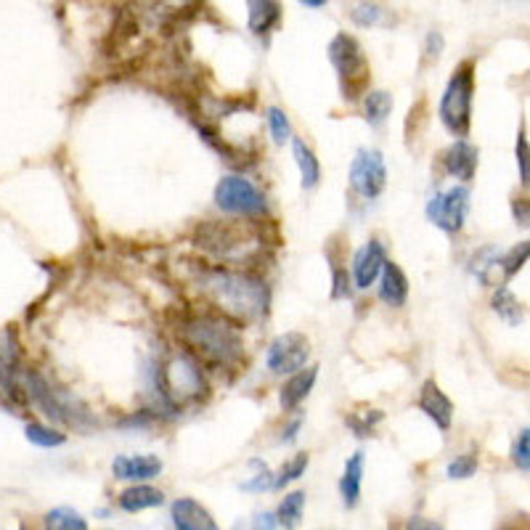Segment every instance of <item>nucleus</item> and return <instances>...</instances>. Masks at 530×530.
Instances as JSON below:
<instances>
[{
    "label": "nucleus",
    "mask_w": 530,
    "mask_h": 530,
    "mask_svg": "<svg viewBox=\"0 0 530 530\" xmlns=\"http://www.w3.org/2000/svg\"><path fill=\"white\" fill-rule=\"evenodd\" d=\"M175 334L183 350L197 358L199 364L215 371H234L244 361V340L239 324L226 313L183 311L175 324Z\"/></svg>",
    "instance_id": "1"
},
{
    "label": "nucleus",
    "mask_w": 530,
    "mask_h": 530,
    "mask_svg": "<svg viewBox=\"0 0 530 530\" xmlns=\"http://www.w3.org/2000/svg\"><path fill=\"white\" fill-rule=\"evenodd\" d=\"M199 292L205 295L210 308L226 313L236 324H255L268 316V305H271L268 284L252 271H236L231 265L202 268Z\"/></svg>",
    "instance_id": "2"
},
{
    "label": "nucleus",
    "mask_w": 530,
    "mask_h": 530,
    "mask_svg": "<svg viewBox=\"0 0 530 530\" xmlns=\"http://www.w3.org/2000/svg\"><path fill=\"white\" fill-rule=\"evenodd\" d=\"M154 390L159 395V406L170 417H178L186 406L205 401L210 393L202 364L186 350H173L159 361L154 371Z\"/></svg>",
    "instance_id": "3"
},
{
    "label": "nucleus",
    "mask_w": 530,
    "mask_h": 530,
    "mask_svg": "<svg viewBox=\"0 0 530 530\" xmlns=\"http://www.w3.org/2000/svg\"><path fill=\"white\" fill-rule=\"evenodd\" d=\"M194 247L228 265H242L258 255L263 236L244 220H207L194 231Z\"/></svg>",
    "instance_id": "4"
},
{
    "label": "nucleus",
    "mask_w": 530,
    "mask_h": 530,
    "mask_svg": "<svg viewBox=\"0 0 530 530\" xmlns=\"http://www.w3.org/2000/svg\"><path fill=\"white\" fill-rule=\"evenodd\" d=\"M24 390H27L30 403H35L51 422L67 424L75 430H88L96 424L91 409L83 401H77L75 395H69L67 390L53 387L38 371H24Z\"/></svg>",
    "instance_id": "5"
},
{
    "label": "nucleus",
    "mask_w": 530,
    "mask_h": 530,
    "mask_svg": "<svg viewBox=\"0 0 530 530\" xmlns=\"http://www.w3.org/2000/svg\"><path fill=\"white\" fill-rule=\"evenodd\" d=\"M329 61H332L334 72L340 75V91L345 101H358L366 96V85H369V61L350 32H337L329 43Z\"/></svg>",
    "instance_id": "6"
},
{
    "label": "nucleus",
    "mask_w": 530,
    "mask_h": 530,
    "mask_svg": "<svg viewBox=\"0 0 530 530\" xmlns=\"http://www.w3.org/2000/svg\"><path fill=\"white\" fill-rule=\"evenodd\" d=\"M472 96H475V69L470 61H464L462 67L448 80L443 99H440V122L443 128L456 138H467L472 125Z\"/></svg>",
    "instance_id": "7"
},
{
    "label": "nucleus",
    "mask_w": 530,
    "mask_h": 530,
    "mask_svg": "<svg viewBox=\"0 0 530 530\" xmlns=\"http://www.w3.org/2000/svg\"><path fill=\"white\" fill-rule=\"evenodd\" d=\"M215 205L228 215L242 218H263L268 215V199L263 191L244 175H226L215 186Z\"/></svg>",
    "instance_id": "8"
},
{
    "label": "nucleus",
    "mask_w": 530,
    "mask_h": 530,
    "mask_svg": "<svg viewBox=\"0 0 530 530\" xmlns=\"http://www.w3.org/2000/svg\"><path fill=\"white\" fill-rule=\"evenodd\" d=\"M350 189L361 199H377L387 186V165L379 149H358L348 173Z\"/></svg>",
    "instance_id": "9"
},
{
    "label": "nucleus",
    "mask_w": 530,
    "mask_h": 530,
    "mask_svg": "<svg viewBox=\"0 0 530 530\" xmlns=\"http://www.w3.org/2000/svg\"><path fill=\"white\" fill-rule=\"evenodd\" d=\"M467 212H470V189L467 186H451L427 202V218L446 234L462 231Z\"/></svg>",
    "instance_id": "10"
},
{
    "label": "nucleus",
    "mask_w": 530,
    "mask_h": 530,
    "mask_svg": "<svg viewBox=\"0 0 530 530\" xmlns=\"http://www.w3.org/2000/svg\"><path fill=\"white\" fill-rule=\"evenodd\" d=\"M311 358V340L300 332H287L279 334L276 340L268 345V353H265V366L273 371V374H292V371L303 369Z\"/></svg>",
    "instance_id": "11"
},
{
    "label": "nucleus",
    "mask_w": 530,
    "mask_h": 530,
    "mask_svg": "<svg viewBox=\"0 0 530 530\" xmlns=\"http://www.w3.org/2000/svg\"><path fill=\"white\" fill-rule=\"evenodd\" d=\"M528 260L530 242L515 244L507 252H485V260L480 263L477 279L483 281L485 287H507V281L523 271Z\"/></svg>",
    "instance_id": "12"
},
{
    "label": "nucleus",
    "mask_w": 530,
    "mask_h": 530,
    "mask_svg": "<svg viewBox=\"0 0 530 530\" xmlns=\"http://www.w3.org/2000/svg\"><path fill=\"white\" fill-rule=\"evenodd\" d=\"M24 366L19 342L11 329L0 334V390L14 403H27V390H24Z\"/></svg>",
    "instance_id": "13"
},
{
    "label": "nucleus",
    "mask_w": 530,
    "mask_h": 530,
    "mask_svg": "<svg viewBox=\"0 0 530 530\" xmlns=\"http://www.w3.org/2000/svg\"><path fill=\"white\" fill-rule=\"evenodd\" d=\"M385 263H387V252L385 247H382V242H379V239L366 242L364 247L353 255V263H350V273H353V284H356V289H361V292L371 289V284L379 279V273H382Z\"/></svg>",
    "instance_id": "14"
},
{
    "label": "nucleus",
    "mask_w": 530,
    "mask_h": 530,
    "mask_svg": "<svg viewBox=\"0 0 530 530\" xmlns=\"http://www.w3.org/2000/svg\"><path fill=\"white\" fill-rule=\"evenodd\" d=\"M417 406L422 414H427V417L435 422L438 430L446 432L448 427H451V422H454V403L440 390L435 379H427V382H424L422 390H419Z\"/></svg>",
    "instance_id": "15"
},
{
    "label": "nucleus",
    "mask_w": 530,
    "mask_h": 530,
    "mask_svg": "<svg viewBox=\"0 0 530 530\" xmlns=\"http://www.w3.org/2000/svg\"><path fill=\"white\" fill-rule=\"evenodd\" d=\"M477 162H480L477 146H472L470 141H464V138L454 141V144L443 152V167H446L448 175H454L456 181L470 183L477 173Z\"/></svg>",
    "instance_id": "16"
},
{
    "label": "nucleus",
    "mask_w": 530,
    "mask_h": 530,
    "mask_svg": "<svg viewBox=\"0 0 530 530\" xmlns=\"http://www.w3.org/2000/svg\"><path fill=\"white\" fill-rule=\"evenodd\" d=\"M162 472V462L157 456H117L112 462L114 480H125V483H146Z\"/></svg>",
    "instance_id": "17"
},
{
    "label": "nucleus",
    "mask_w": 530,
    "mask_h": 530,
    "mask_svg": "<svg viewBox=\"0 0 530 530\" xmlns=\"http://www.w3.org/2000/svg\"><path fill=\"white\" fill-rule=\"evenodd\" d=\"M318 379V369L316 366H303V369L292 371L287 374V382L281 385V409L284 411H295L303 406V401L311 395L313 385H316Z\"/></svg>",
    "instance_id": "18"
},
{
    "label": "nucleus",
    "mask_w": 530,
    "mask_h": 530,
    "mask_svg": "<svg viewBox=\"0 0 530 530\" xmlns=\"http://www.w3.org/2000/svg\"><path fill=\"white\" fill-rule=\"evenodd\" d=\"M284 8L279 0H247V27L255 38H268L281 24Z\"/></svg>",
    "instance_id": "19"
},
{
    "label": "nucleus",
    "mask_w": 530,
    "mask_h": 530,
    "mask_svg": "<svg viewBox=\"0 0 530 530\" xmlns=\"http://www.w3.org/2000/svg\"><path fill=\"white\" fill-rule=\"evenodd\" d=\"M379 300L390 308H403L409 300V279L401 271V265L387 260L379 273Z\"/></svg>",
    "instance_id": "20"
},
{
    "label": "nucleus",
    "mask_w": 530,
    "mask_h": 530,
    "mask_svg": "<svg viewBox=\"0 0 530 530\" xmlns=\"http://www.w3.org/2000/svg\"><path fill=\"white\" fill-rule=\"evenodd\" d=\"M170 517H173V525L178 530H215L218 523L212 520V515L207 512L199 501L194 499H178L170 507Z\"/></svg>",
    "instance_id": "21"
},
{
    "label": "nucleus",
    "mask_w": 530,
    "mask_h": 530,
    "mask_svg": "<svg viewBox=\"0 0 530 530\" xmlns=\"http://www.w3.org/2000/svg\"><path fill=\"white\" fill-rule=\"evenodd\" d=\"M117 504H120V509L130 512V515H136V512H144V509L162 507L165 504V493L157 491L154 485L136 483L117 496Z\"/></svg>",
    "instance_id": "22"
},
{
    "label": "nucleus",
    "mask_w": 530,
    "mask_h": 530,
    "mask_svg": "<svg viewBox=\"0 0 530 530\" xmlns=\"http://www.w3.org/2000/svg\"><path fill=\"white\" fill-rule=\"evenodd\" d=\"M361 477H364V451H356L345 462V472L340 477V493L348 509L358 507L361 501Z\"/></svg>",
    "instance_id": "23"
},
{
    "label": "nucleus",
    "mask_w": 530,
    "mask_h": 530,
    "mask_svg": "<svg viewBox=\"0 0 530 530\" xmlns=\"http://www.w3.org/2000/svg\"><path fill=\"white\" fill-rule=\"evenodd\" d=\"M292 154H295L303 189H316L318 181H321V165H318V159L311 146L305 144L303 138H292Z\"/></svg>",
    "instance_id": "24"
},
{
    "label": "nucleus",
    "mask_w": 530,
    "mask_h": 530,
    "mask_svg": "<svg viewBox=\"0 0 530 530\" xmlns=\"http://www.w3.org/2000/svg\"><path fill=\"white\" fill-rule=\"evenodd\" d=\"M350 19L356 27H382V24H390V11H387L382 3L377 0H356L353 6H350Z\"/></svg>",
    "instance_id": "25"
},
{
    "label": "nucleus",
    "mask_w": 530,
    "mask_h": 530,
    "mask_svg": "<svg viewBox=\"0 0 530 530\" xmlns=\"http://www.w3.org/2000/svg\"><path fill=\"white\" fill-rule=\"evenodd\" d=\"M393 112V96L387 91H369L364 96V114L371 128H382Z\"/></svg>",
    "instance_id": "26"
},
{
    "label": "nucleus",
    "mask_w": 530,
    "mask_h": 530,
    "mask_svg": "<svg viewBox=\"0 0 530 530\" xmlns=\"http://www.w3.org/2000/svg\"><path fill=\"white\" fill-rule=\"evenodd\" d=\"M303 512H305V493L303 491L287 493V496L281 499L279 509H276L279 528H295V525L303 520Z\"/></svg>",
    "instance_id": "27"
},
{
    "label": "nucleus",
    "mask_w": 530,
    "mask_h": 530,
    "mask_svg": "<svg viewBox=\"0 0 530 530\" xmlns=\"http://www.w3.org/2000/svg\"><path fill=\"white\" fill-rule=\"evenodd\" d=\"M493 311L499 313L507 324H520L523 321V305L517 303V297L507 287H496L493 295Z\"/></svg>",
    "instance_id": "28"
},
{
    "label": "nucleus",
    "mask_w": 530,
    "mask_h": 530,
    "mask_svg": "<svg viewBox=\"0 0 530 530\" xmlns=\"http://www.w3.org/2000/svg\"><path fill=\"white\" fill-rule=\"evenodd\" d=\"M265 122H268V130H271L273 144L284 146L292 138V125H289L287 112L279 109V106H268L265 109Z\"/></svg>",
    "instance_id": "29"
},
{
    "label": "nucleus",
    "mask_w": 530,
    "mask_h": 530,
    "mask_svg": "<svg viewBox=\"0 0 530 530\" xmlns=\"http://www.w3.org/2000/svg\"><path fill=\"white\" fill-rule=\"evenodd\" d=\"M27 440H30L32 446H40V448H56V446H64L67 443V435L59 430H53V427H46V424H38L32 422L27 424Z\"/></svg>",
    "instance_id": "30"
},
{
    "label": "nucleus",
    "mask_w": 530,
    "mask_h": 530,
    "mask_svg": "<svg viewBox=\"0 0 530 530\" xmlns=\"http://www.w3.org/2000/svg\"><path fill=\"white\" fill-rule=\"evenodd\" d=\"M46 528L53 530H85L88 523L83 520V515H77L75 509L69 507H59L51 509L46 515Z\"/></svg>",
    "instance_id": "31"
},
{
    "label": "nucleus",
    "mask_w": 530,
    "mask_h": 530,
    "mask_svg": "<svg viewBox=\"0 0 530 530\" xmlns=\"http://www.w3.org/2000/svg\"><path fill=\"white\" fill-rule=\"evenodd\" d=\"M308 454H297L292 462L284 464V470L279 472V477H273V491H281V488H287L289 483H295V480H300V477L305 475V470H308Z\"/></svg>",
    "instance_id": "32"
},
{
    "label": "nucleus",
    "mask_w": 530,
    "mask_h": 530,
    "mask_svg": "<svg viewBox=\"0 0 530 530\" xmlns=\"http://www.w3.org/2000/svg\"><path fill=\"white\" fill-rule=\"evenodd\" d=\"M515 157H517V170H520V186L530 189V144L525 136V125H520L515 144Z\"/></svg>",
    "instance_id": "33"
},
{
    "label": "nucleus",
    "mask_w": 530,
    "mask_h": 530,
    "mask_svg": "<svg viewBox=\"0 0 530 530\" xmlns=\"http://www.w3.org/2000/svg\"><path fill=\"white\" fill-rule=\"evenodd\" d=\"M379 422H382V411H377V409L364 411V414H350L348 417V427L353 430L356 438H369Z\"/></svg>",
    "instance_id": "34"
},
{
    "label": "nucleus",
    "mask_w": 530,
    "mask_h": 530,
    "mask_svg": "<svg viewBox=\"0 0 530 530\" xmlns=\"http://www.w3.org/2000/svg\"><path fill=\"white\" fill-rule=\"evenodd\" d=\"M475 472H477V456L462 454V456H456L454 462L448 464L446 475L451 477V480H470Z\"/></svg>",
    "instance_id": "35"
},
{
    "label": "nucleus",
    "mask_w": 530,
    "mask_h": 530,
    "mask_svg": "<svg viewBox=\"0 0 530 530\" xmlns=\"http://www.w3.org/2000/svg\"><path fill=\"white\" fill-rule=\"evenodd\" d=\"M250 464H255V470H258V475H252L247 483H242L244 491H250V493H263V491H271L273 488V475L271 470L265 467L260 459H252Z\"/></svg>",
    "instance_id": "36"
},
{
    "label": "nucleus",
    "mask_w": 530,
    "mask_h": 530,
    "mask_svg": "<svg viewBox=\"0 0 530 530\" xmlns=\"http://www.w3.org/2000/svg\"><path fill=\"white\" fill-rule=\"evenodd\" d=\"M512 462H515L517 470L530 472V427L517 435L515 448H512Z\"/></svg>",
    "instance_id": "37"
},
{
    "label": "nucleus",
    "mask_w": 530,
    "mask_h": 530,
    "mask_svg": "<svg viewBox=\"0 0 530 530\" xmlns=\"http://www.w3.org/2000/svg\"><path fill=\"white\" fill-rule=\"evenodd\" d=\"M443 48H446V40H443V35H440L438 30L427 32V40H424V59L427 61L440 59Z\"/></svg>",
    "instance_id": "38"
},
{
    "label": "nucleus",
    "mask_w": 530,
    "mask_h": 530,
    "mask_svg": "<svg viewBox=\"0 0 530 530\" xmlns=\"http://www.w3.org/2000/svg\"><path fill=\"white\" fill-rule=\"evenodd\" d=\"M332 297H334V300H342V297H350V271H342L340 265H334Z\"/></svg>",
    "instance_id": "39"
},
{
    "label": "nucleus",
    "mask_w": 530,
    "mask_h": 530,
    "mask_svg": "<svg viewBox=\"0 0 530 530\" xmlns=\"http://www.w3.org/2000/svg\"><path fill=\"white\" fill-rule=\"evenodd\" d=\"M512 215H515L517 226L530 228V199H515L512 202Z\"/></svg>",
    "instance_id": "40"
},
{
    "label": "nucleus",
    "mask_w": 530,
    "mask_h": 530,
    "mask_svg": "<svg viewBox=\"0 0 530 530\" xmlns=\"http://www.w3.org/2000/svg\"><path fill=\"white\" fill-rule=\"evenodd\" d=\"M300 427H303V419H292V422L284 427V435H281V443H295L297 440V432H300Z\"/></svg>",
    "instance_id": "41"
},
{
    "label": "nucleus",
    "mask_w": 530,
    "mask_h": 530,
    "mask_svg": "<svg viewBox=\"0 0 530 530\" xmlns=\"http://www.w3.org/2000/svg\"><path fill=\"white\" fill-rule=\"evenodd\" d=\"M297 3H300V6H305V8H324V6H329V0H297Z\"/></svg>",
    "instance_id": "42"
}]
</instances>
